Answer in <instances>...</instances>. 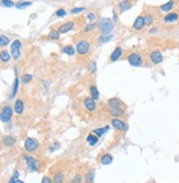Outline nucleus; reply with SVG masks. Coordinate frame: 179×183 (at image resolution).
I'll return each instance as SVG.
<instances>
[{
  "label": "nucleus",
  "instance_id": "1",
  "mask_svg": "<svg viewBox=\"0 0 179 183\" xmlns=\"http://www.w3.org/2000/svg\"><path fill=\"white\" fill-rule=\"evenodd\" d=\"M99 28L103 34H109L113 29V22L109 18H101L99 21Z\"/></svg>",
  "mask_w": 179,
  "mask_h": 183
},
{
  "label": "nucleus",
  "instance_id": "2",
  "mask_svg": "<svg viewBox=\"0 0 179 183\" xmlns=\"http://www.w3.org/2000/svg\"><path fill=\"white\" fill-rule=\"evenodd\" d=\"M23 160L25 161L28 169L31 172H36L40 169V161H38V159L33 158V157H30V156H23Z\"/></svg>",
  "mask_w": 179,
  "mask_h": 183
},
{
  "label": "nucleus",
  "instance_id": "3",
  "mask_svg": "<svg viewBox=\"0 0 179 183\" xmlns=\"http://www.w3.org/2000/svg\"><path fill=\"white\" fill-rule=\"evenodd\" d=\"M21 46H22V43L19 40H14L11 43V46H10V52H11V57H13L14 60H19L21 55Z\"/></svg>",
  "mask_w": 179,
  "mask_h": 183
},
{
  "label": "nucleus",
  "instance_id": "4",
  "mask_svg": "<svg viewBox=\"0 0 179 183\" xmlns=\"http://www.w3.org/2000/svg\"><path fill=\"white\" fill-rule=\"evenodd\" d=\"M12 115H13V109H12L11 106L7 105V106L3 107V108L1 109V111H0V120L3 122L10 121L12 118Z\"/></svg>",
  "mask_w": 179,
  "mask_h": 183
},
{
  "label": "nucleus",
  "instance_id": "5",
  "mask_svg": "<svg viewBox=\"0 0 179 183\" xmlns=\"http://www.w3.org/2000/svg\"><path fill=\"white\" fill-rule=\"evenodd\" d=\"M76 50L79 55H86L90 50V43L86 40L79 41L76 45Z\"/></svg>",
  "mask_w": 179,
  "mask_h": 183
},
{
  "label": "nucleus",
  "instance_id": "6",
  "mask_svg": "<svg viewBox=\"0 0 179 183\" xmlns=\"http://www.w3.org/2000/svg\"><path fill=\"white\" fill-rule=\"evenodd\" d=\"M38 148V143L34 138H27L24 141V149L28 152H33Z\"/></svg>",
  "mask_w": 179,
  "mask_h": 183
},
{
  "label": "nucleus",
  "instance_id": "7",
  "mask_svg": "<svg viewBox=\"0 0 179 183\" xmlns=\"http://www.w3.org/2000/svg\"><path fill=\"white\" fill-rule=\"evenodd\" d=\"M128 61L132 66H141L142 63H143L142 57L140 54H137V53H131L128 57Z\"/></svg>",
  "mask_w": 179,
  "mask_h": 183
},
{
  "label": "nucleus",
  "instance_id": "8",
  "mask_svg": "<svg viewBox=\"0 0 179 183\" xmlns=\"http://www.w3.org/2000/svg\"><path fill=\"white\" fill-rule=\"evenodd\" d=\"M111 125H112V127H114V128L116 129V130H120V131H126L128 130V125H126L124 121H122V120L118 119V118L112 119Z\"/></svg>",
  "mask_w": 179,
  "mask_h": 183
},
{
  "label": "nucleus",
  "instance_id": "9",
  "mask_svg": "<svg viewBox=\"0 0 179 183\" xmlns=\"http://www.w3.org/2000/svg\"><path fill=\"white\" fill-rule=\"evenodd\" d=\"M84 104H85V107L88 111H95L97 109L96 100L91 97H86L84 100Z\"/></svg>",
  "mask_w": 179,
  "mask_h": 183
},
{
  "label": "nucleus",
  "instance_id": "10",
  "mask_svg": "<svg viewBox=\"0 0 179 183\" xmlns=\"http://www.w3.org/2000/svg\"><path fill=\"white\" fill-rule=\"evenodd\" d=\"M150 59L154 64H159V63H161V61H163V54L157 50L153 51V52L150 54Z\"/></svg>",
  "mask_w": 179,
  "mask_h": 183
},
{
  "label": "nucleus",
  "instance_id": "11",
  "mask_svg": "<svg viewBox=\"0 0 179 183\" xmlns=\"http://www.w3.org/2000/svg\"><path fill=\"white\" fill-rule=\"evenodd\" d=\"M73 28H74V22L73 21H68V22L64 23V24H62L61 27L58 28V32L59 33H67L70 30H73Z\"/></svg>",
  "mask_w": 179,
  "mask_h": 183
},
{
  "label": "nucleus",
  "instance_id": "12",
  "mask_svg": "<svg viewBox=\"0 0 179 183\" xmlns=\"http://www.w3.org/2000/svg\"><path fill=\"white\" fill-rule=\"evenodd\" d=\"M13 110L16 111L18 115H21V114L24 111V103H23L22 100H17L16 103H14V107H13Z\"/></svg>",
  "mask_w": 179,
  "mask_h": 183
},
{
  "label": "nucleus",
  "instance_id": "13",
  "mask_svg": "<svg viewBox=\"0 0 179 183\" xmlns=\"http://www.w3.org/2000/svg\"><path fill=\"white\" fill-rule=\"evenodd\" d=\"M145 20H144V17H137L135 19L134 23H133V29L135 30H142L145 27Z\"/></svg>",
  "mask_w": 179,
  "mask_h": 183
},
{
  "label": "nucleus",
  "instance_id": "14",
  "mask_svg": "<svg viewBox=\"0 0 179 183\" xmlns=\"http://www.w3.org/2000/svg\"><path fill=\"white\" fill-rule=\"evenodd\" d=\"M121 57H122V49L120 48V46H118V48L114 49V51L111 53V55H110V61L115 62Z\"/></svg>",
  "mask_w": 179,
  "mask_h": 183
},
{
  "label": "nucleus",
  "instance_id": "15",
  "mask_svg": "<svg viewBox=\"0 0 179 183\" xmlns=\"http://www.w3.org/2000/svg\"><path fill=\"white\" fill-rule=\"evenodd\" d=\"M109 114L112 117H120L123 115L122 107H109Z\"/></svg>",
  "mask_w": 179,
  "mask_h": 183
},
{
  "label": "nucleus",
  "instance_id": "16",
  "mask_svg": "<svg viewBox=\"0 0 179 183\" xmlns=\"http://www.w3.org/2000/svg\"><path fill=\"white\" fill-rule=\"evenodd\" d=\"M131 7H132V3L129 0H122L121 3H119V10H120V12L126 11V10L131 9Z\"/></svg>",
  "mask_w": 179,
  "mask_h": 183
},
{
  "label": "nucleus",
  "instance_id": "17",
  "mask_svg": "<svg viewBox=\"0 0 179 183\" xmlns=\"http://www.w3.org/2000/svg\"><path fill=\"white\" fill-rule=\"evenodd\" d=\"M52 181H53V183H64L65 182V175L62 172H56Z\"/></svg>",
  "mask_w": 179,
  "mask_h": 183
},
{
  "label": "nucleus",
  "instance_id": "18",
  "mask_svg": "<svg viewBox=\"0 0 179 183\" xmlns=\"http://www.w3.org/2000/svg\"><path fill=\"white\" fill-rule=\"evenodd\" d=\"M112 161H113V157H112L110 153L103 154V156L101 157V159H100V162L102 163V164H105V165H108V164H110V163H112Z\"/></svg>",
  "mask_w": 179,
  "mask_h": 183
},
{
  "label": "nucleus",
  "instance_id": "19",
  "mask_svg": "<svg viewBox=\"0 0 179 183\" xmlns=\"http://www.w3.org/2000/svg\"><path fill=\"white\" fill-rule=\"evenodd\" d=\"M11 60V54H10L8 51L3 50L0 52V61L3 62V63H7Z\"/></svg>",
  "mask_w": 179,
  "mask_h": 183
},
{
  "label": "nucleus",
  "instance_id": "20",
  "mask_svg": "<svg viewBox=\"0 0 179 183\" xmlns=\"http://www.w3.org/2000/svg\"><path fill=\"white\" fill-rule=\"evenodd\" d=\"M109 130V126H105L103 128H98V129H95L94 131H92V133H94L95 136H97L98 138H100V137H102L103 135H105L107 131Z\"/></svg>",
  "mask_w": 179,
  "mask_h": 183
},
{
  "label": "nucleus",
  "instance_id": "21",
  "mask_svg": "<svg viewBox=\"0 0 179 183\" xmlns=\"http://www.w3.org/2000/svg\"><path fill=\"white\" fill-rule=\"evenodd\" d=\"M174 5H175V3L172 1V0H170V1H168V3H164V5H161L159 8H161V11L168 12V11H170V10H171L172 8H174Z\"/></svg>",
  "mask_w": 179,
  "mask_h": 183
},
{
  "label": "nucleus",
  "instance_id": "22",
  "mask_svg": "<svg viewBox=\"0 0 179 183\" xmlns=\"http://www.w3.org/2000/svg\"><path fill=\"white\" fill-rule=\"evenodd\" d=\"M94 181H95V170L91 169L86 173L85 182L86 183H94Z\"/></svg>",
  "mask_w": 179,
  "mask_h": 183
},
{
  "label": "nucleus",
  "instance_id": "23",
  "mask_svg": "<svg viewBox=\"0 0 179 183\" xmlns=\"http://www.w3.org/2000/svg\"><path fill=\"white\" fill-rule=\"evenodd\" d=\"M18 89H19V78L18 76H16L14 78V82H13V88H12V92H11V95H10V98H14L18 93Z\"/></svg>",
  "mask_w": 179,
  "mask_h": 183
},
{
  "label": "nucleus",
  "instance_id": "24",
  "mask_svg": "<svg viewBox=\"0 0 179 183\" xmlns=\"http://www.w3.org/2000/svg\"><path fill=\"white\" fill-rule=\"evenodd\" d=\"M3 143H5L7 147H12L16 143V139L12 137V136H6L3 138Z\"/></svg>",
  "mask_w": 179,
  "mask_h": 183
},
{
  "label": "nucleus",
  "instance_id": "25",
  "mask_svg": "<svg viewBox=\"0 0 179 183\" xmlns=\"http://www.w3.org/2000/svg\"><path fill=\"white\" fill-rule=\"evenodd\" d=\"M178 20V14L177 13H168L167 16L164 18V21L165 22H176Z\"/></svg>",
  "mask_w": 179,
  "mask_h": 183
},
{
  "label": "nucleus",
  "instance_id": "26",
  "mask_svg": "<svg viewBox=\"0 0 179 183\" xmlns=\"http://www.w3.org/2000/svg\"><path fill=\"white\" fill-rule=\"evenodd\" d=\"M86 140H87V143H89L90 146H95V145H97V143H98V137L95 136L94 133H89Z\"/></svg>",
  "mask_w": 179,
  "mask_h": 183
},
{
  "label": "nucleus",
  "instance_id": "27",
  "mask_svg": "<svg viewBox=\"0 0 179 183\" xmlns=\"http://www.w3.org/2000/svg\"><path fill=\"white\" fill-rule=\"evenodd\" d=\"M90 90V94H91V98H94L95 100H97L99 98V92H98V88L96 87L95 85H91L89 88Z\"/></svg>",
  "mask_w": 179,
  "mask_h": 183
},
{
  "label": "nucleus",
  "instance_id": "28",
  "mask_svg": "<svg viewBox=\"0 0 179 183\" xmlns=\"http://www.w3.org/2000/svg\"><path fill=\"white\" fill-rule=\"evenodd\" d=\"M108 104H109V107H122L121 102L118 98H111V100H109Z\"/></svg>",
  "mask_w": 179,
  "mask_h": 183
},
{
  "label": "nucleus",
  "instance_id": "29",
  "mask_svg": "<svg viewBox=\"0 0 179 183\" xmlns=\"http://www.w3.org/2000/svg\"><path fill=\"white\" fill-rule=\"evenodd\" d=\"M63 53H65V54L69 55V57H73V55L75 54V49L73 48L72 45H66L65 48H63Z\"/></svg>",
  "mask_w": 179,
  "mask_h": 183
},
{
  "label": "nucleus",
  "instance_id": "30",
  "mask_svg": "<svg viewBox=\"0 0 179 183\" xmlns=\"http://www.w3.org/2000/svg\"><path fill=\"white\" fill-rule=\"evenodd\" d=\"M113 39V34H105V35H101L100 38L98 39V41L100 43H105V42H109Z\"/></svg>",
  "mask_w": 179,
  "mask_h": 183
},
{
  "label": "nucleus",
  "instance_id": "31",
  "mask_svg": "<svg viewBox=\"0 0 179 183\" xmlns=\"http://www.w3.org/2000/svg\"><path fill=\"white\" fill-rule=\"evenodd\" d=\"M32 78H33V76H32L31 74H29V73H25V74H23L22 77H21V81H22V83L28 84V83H30V82L32 81Z\"/></svg>",
  "mask_w": 179,
  "mask_h": 183
},
{
  "label": "nucleus",
  "instance_id": "32",
  "mask_svg": "<svg viewBox=\"0 0 179 183\" xmlns=\"http://www.w3.org/2000/svg\"><path fill=\"white\" fill-rule=\"evenodd\" d=\"M10 43V40L8 36L6 35H0V46H6Z\"/></svg>",
  "mask_w": 179,
  "mask_h": 183
},
{
  "label": "nucleus",
  "instance_id": "33",
  "mask_svg": "<svg viewBox=\"0 0 179 183\" xmlns=\"http://www.w3.org/2000/svg\"><path fill=\"white\" fill-rule=\"evenodd\" d=\"M0 3H1V6L7 7V8H11V7H13V6H16L13 1H11V0H1Z\"/></svg>",
  "mask_w": 179,
  "mask_h": 183
},
{
  "label": "nucleus",
  "instance_id": "34",
  "mask_svg": "<svg viewBox=\"0 0 179 183\" xmlns=\"http://www.w3.org/2000/svg\"><path fill=\"white\" fill-rule=\"evenodd\" d=\"M49 38L52 39V40H58L59 39V32L56 31V30H53V31L49 32Z\"/></svg>",
  "mask_w": 179,
  "mask_h": 183
},
{
  "label": "nucleus",
  "instance_id": "35",
  "mask_svg": "<svg viewBox=\"0 0 179 183\" xmlns=\"http://www.w3.org/2000/svg\"><path fill=\"white\" fill-rule=\"evenodd\" d=\"M32 5V3H30V1H27V3H19L16 5V7L18 8V9H24V8L27 7H30V6Z\"/></svg>",
  "mask_w": 179,
  "mask_h": 183
},
{
  "label": "nucleus",
  "instance_id": "36",
  "mask_svg": "<svg viewBox=\"0 0 179 183\" xmlns=\"http://www.w3.org/2000/svg\"><path fill=\"white\" fill-rule=\"evenodd\" d=\"M83 182V176L80 175V174H77V175H75L74 178L70 180V183H81Z\"/></svg>",
  "mask_w": 179,
  "mask_h": 183
},
{
  "label": "nucleus",
  "instance_id": "37",
  "mask_svg": "<svg viewBox=\"0 0 179 183\" xmlns=\"http://www.w3.org/2000/svg\"><path fill=\"white\" fill-rule=\"evenodd\" d=\"M144 20H145V24L150 25L153 23V21H154V18H153L151 14H146L145 17H144Z\"/></svg>",
  "mask_w": 179,
  "mask_h": 183
},
{
  "label": "nucleus",
  "instance_id": "38",
  "mask_svg": "<svg viewBox=\"0 0 179 183\" xmlns=\"http://www.w3.org/2000/svg\"><path fill=\"white\" fill-rule=\"evenodd\" d=\"M96 27H97L96 23H90V24H88L87 27L85 28V32L86 33H89L90 31H92V30L96 29Z\"/></svg>",
  "mask_w": 179,
  "mask_h": 183
},
{
  "label": "nucleus",
  "instance_id": "39",
  "mask_svg": "<svg viewBox=\"0 0 179 183\" xmlns=\"http://www.w3.org/2000/svg\"><path fill=\"white\" fill-rule=\"evenodd\" d=\"M66 14H67V12H66L65 9H58L57 11H56V16L59 17V18H62V17H65Z\"/></svg>",
  "mask_w": 179,
  "mask_h": 183
},
{
  "label": "nucleus",
  "instance_id": "40",
  "mask_svg": "<svg viewBox=\"0 0 179 183\" xmlns=\"http://www.w3.org/2000/svg\"><path fill=\"white\" fill-rule=\"evenodd\" d=\"M84 10H85V8H84V7L74 8V9H72V10H70V13H73V14H76V13H79V12L84 11Z\"/></svg>",
  "mask_w": 179,
  "mask_h": 183
},
{
  "label": "nucleus",
  "instance_id": "41",
  "mask_svg": "<svg viewBox=\"0 0 179 183\" xmlns=\"http://www.w3.org/2000/svg\"><path fill=\"white\" fill-rule=\"evenodd\" d=\"M87 19H88V21H89L90 23H92L95 21V19H96V16H95L94 12H90V13L87 14Z\"/></svg>",
  "mask_w": 179,
  "mask_h": 183
},
{
  "label": "nucleus",
  "instance_id": "42",
  "mask_svg": "<svg viewBox=\"0 0 179 183\" xmlns=\"http://www.w3.org/2000/svg\"><path fill=\"white\" fill-rule=\"evenodd\" d=\"M96 68H97L96 62H91V63L89 64V70H90V72H91V73L96 72Z\"/></svg>",
  "mask_w": 179,
  "mask_h": 183
},
{
  "label": "nucleus",
  "instance_id": "43",
  "mask_svg": "<svg viewBox=\"0 0 179 183\" xmlns=\"http://www.w3.org/2000/svg\"><path fill=\"white\" fill-rule=\"evenodd\" d=\"M41 183H53V181H52V179L49 178V176H44V178L42 179V181H41Z\"/></svg>",
  "mask_w": 179,
  "mask_h": 183
},
{
  "label": "nucleus",
  "instance_id": "44",
  "mask_svg": "<svg viewBox=\"0 0 179 183\" xmlns=\"http://www.w3.org/2000/svg\"><path fill=\"white\" fill-rule=\"evenodd\" d=\"M59 148V143H54V146L53 147H51L49 148V151L51 152H53V151H55L56 149H58Z\"/></svg>",
  "mask_w": 179,
  "mask_h": 183
},
{
  "label": "nucleus",
  "instance_id": "45",
  "mask_svg": "<svg viewBox=\"0 0 179 183\" xmlns=\"http://www.w3.org/2000/svg\"><path fill=\"white\" fill-rule=\"evenodd\" d=\"M18 179H19V178H17V176H14V175H13L11 179H10L9 182H8V183H16V181L18 180Z\"/></svg>",
  "mask_w": 179,
  "mask_h": 183
},
{
  "label": "nucleus",
  "instance_id": "46",
  "mask_svg": "<svg viewBox=\"0 0 179 183\" xmlns=\"http://www.w3.org/2000/svg\"><path fill=\"white\" fill-rule=\"evenodd\" d=\"M157 28H153V29H151L150 30V33H155V32H157Z\"/></svg>",
  "mask_w": 179,
  "mask_h": 183
},
{
  "label": "nucleus",
  "instance_id": "47",
  "mask_svg": "<svg viewBox=\"0 0 179 183\" xmlns=\"http://www.w3.org/2000/svg\"><path fill=\"white\" fill-rule=\"evenodd\" d=\"M16 183H24V182H23V181H21V180H19V179H18V180L16 181Z\"/></svg>",
  "mask_w": 179,
  "mask_h": 183
},
{
  "label": "nucleus",
  "instance_id": "48",
  "mask_svg": "<svg viewBox=\"0 0 179 183\" xmlns=\"http://www.w3.org/2000/svg\"><path fill=\"white\" fill-rule=\"evenodd\" d=\"M21 1H22V0H21Z\"/></svg>",
  "mask_w": 179,
  "mask_h": 183
}]
</instances>
